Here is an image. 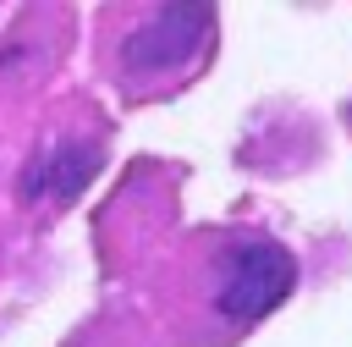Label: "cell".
Returning a JSON list of instances; mask_svg holds the SVG:
<instances>
[{"mask_svg":"<svg viewBox=\"0 0 352 347\" xmlns=\"http://www.w3.org/2000/svg\"><path fill=\"white\" fill-rule=\"evenodd\" d=\"M297 292V253L264 226H192L160 275L170 347H236Z\"/></svg>","mask_w":352,"mask_h":347,"instance_id":"1","label":"cell"},{"mask_svg":"<svg viewBox=\"0 0 352 347\" xmlns=\"http://www.w3.org/2000/svg\"><path fill=\"white\" fill-rule=\"evenodd\" d=\"M94 50L121 99L160 105L209 72L220 55V17L214 6H99Z\"/></svg>","mask_w":352,"mask_h":347,"instance_id":"2","label":"cell"},{"mask_svg":"<svg viewBox=\"0 0 352 347\" xmlns=\"http://www.w3.org/2000/svg\"><path fill=\"white\" fill-rule=\"evenodd\" d=\"M60 347H154V341H148V325H138L126 314H94Z\"/></svg>","mask_w":352,"mask_h":347,"instance_id":"3","label":"cell"}]
</instances>
